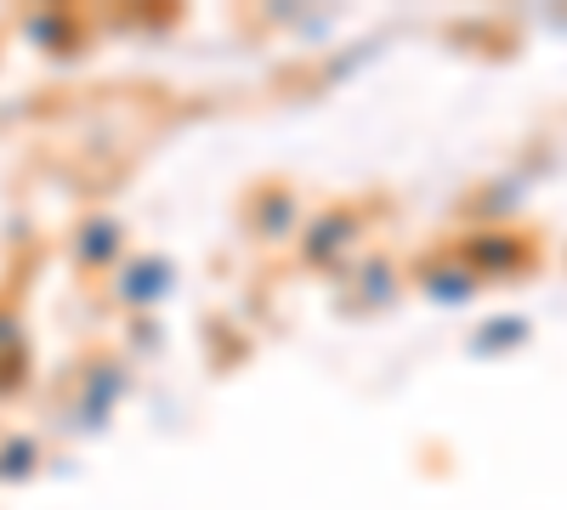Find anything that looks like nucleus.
<instances>
[{
  "label": "nucleus",
  "instance_id": "1",
  "mask_svg": "<svg viewBox=\"0 0 567 510\" xmlns=\"http://www.w3.org/2000/svg\"><path fill=\"white\" fill-rule=\"evenodd\" d=\"M465 267L471 272H516V267H523V244H516V239H505V233H477V239H471L465 244Z\"/></svg>",
  "mask_w": 567,
  "mask_h": 510
},
{
  "label": "nucleus",
  "instance_id": "2",
  "mask_svg": "<svg viewBox=\"0 0 567 510\" xmlns=\"http://www.w3.org/2000/svg\"><path fill=\"white\" fill-rule=\"evenodd\" d=\"M165 290H171V267H165L159 256H142V261H131V267H125V278H120V295H125V301H136V306L159 301Z\"/></svg>",
  "mask_w": 567,
  "mask_h": 510
},
{
  "label": "nucleus",
  "instance_id": "3",
  "mask_svg": "<svg viewBox=\"0 0 567 510\" xmlns=\"http://www.w3.org/2000/svg\"><path fill=\"white\" fill-rule=\"evenodd\" d=\"M420 290L432 295V301H465L471 290H477V272H471L465 261H460V267H425Z\"/></svg>",
  "mask_w": 567,
  "mask_h": 510
},
{
  "label": "nucleus",
  "instance_id": "4",
  "mask_svg": "<svg viewBox=\"0 0 567 510\" xmlns=\"http://www.w3.org/2000/svg\"><path fill=\"white\" fill-rule=\"evenodd\" d=\"M347 239H352V216H347V210H336V216L312 221V233H307V256H312V261H329Z\"/></svg>",
  "mask_w": 567,
  "mask_h": 510
},
{
  "label": "nucleus",
  "instance_id": "5",
  "mask_svg": "<svg viewBox=\"0 0 567 510\" xmlns=\"http://www.w3.org/2000/svg\"><path fill=\"white\" fill-rule=\"evenodd\" d=\"M120 397V368H91V381H85V403H80V414H85V420H103V414H109V403Z\"/></svg>",
  "mask_w": 567,
  "mask_h": 510
},
{
  "label": "nucleus",
  "instance_id": "6",
  "mask_svg": "<svg viewBox=\"0 0 567 510\" xmlns=\"http://www.w3.org/2000/svg\"><path fill=\"white\" fill-rule=\"evenodd\" d=\"M114 250H120V227H114V221H85L80 256H85L91 267H103V261H114Z\"/></svg>",
  "mask_w": 567,
  "mask_h": 510
},
{
  "label": "nucleus",
  "instance_id": "7",
  "mask_svg": "<svg viewBox=\"0 0 567 510\" xmlns=\"http://www.w3.org/2000/svg\"><path fill=\"white\" fill-rule=\"evenodd\" d=\"M528 335V318H488V330H477V352H494V346H516Z\"/></svg>",
  "mask_w": 567,
  "mask_h": 510
},
{
  "label": "nucleus",
  "instance_id": "8",
  "mask_svg": "<svg viewBox=\"0 0 567 510\" xmlns=\"http://www.w3.org/2000/svg\"><path fill=\"white\" fill-rule=\"evenodd\" d=\"M18 363H23V341H18V323L0 318V386L18 381Z\"/></svg>",
  "mask_w": 567,
  "mask_h": 510
},
{
  "label": "nucleus",
  "instance_id": "9",
  "mask_svg": "<svg viewBox=\"0 0 567 510\" xmlns=\"http://www.w3.org/2000/svg\"><path fill=\"white\" fill-rule=\"evenodd\" d=\"M29 34H34L40 45H69V18H58V12L29 18Z\"/></svg>",
  "mask_w": 567,
  "mask_h": 510
},
{
  "label": "nucleus",
  "instance_id": "10",
  "mask_svg": "<svg viewBox=\"0 0 567 510\" xmlns=\"http://www.w3.org/2000/svg\"><path fill=\"white\" fill-rule=\"evenodd\" d=\"M290 216H296V205L290 199H261V227H267V233H272V227H290Z\"/></svg>",
  "mask_w": 567,
  "mask_h": 510
},
{
  "label": "nucleus",
  "instance_id": "11",
  "mask_svg": "<svg viewBox=\"0 0 567 510\" xmlns=\"http://www.w3.org/2000/svg\"><path fill=\"white\" fill-rule=\"evenodd\" d=\"M29 466H34V448L29 443H12L7 454H0V471H7V477H23Z\"/></svg>",
  "mask_w": 567,
  "mask_h": 510
},
{
  "label": "nucleus",
  "instance_id": "12",
  "mask_svg": "<svg viewBox=\"0 0 567 510\" xmlns=\"http://www.w3.org/2000/svg\"><path fill=\"white\" fill-rule=\"evenodd\" d=\"M386 290H392V284H386V267L374 261V267H369V301H386Z\"/></svg>",
  "mask_w": 567,
  "mask_h": 510
}]
</instances>
